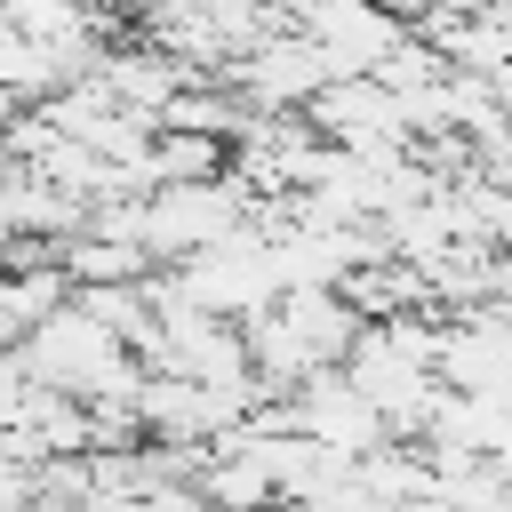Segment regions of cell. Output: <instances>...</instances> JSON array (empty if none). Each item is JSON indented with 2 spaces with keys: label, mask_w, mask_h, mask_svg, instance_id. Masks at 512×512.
<instances>
[{
  "label": "cell",
  "mask_w": 512,
  "mask_h": 512,
  "mask_svg": "<svg viewBox=\"0 0 512 512\" xmlns=\"http://www.w3.org/2000/svg\"><path fill=\"white\" fill-rule=\"evenodd\" d=\"M264 512H304V504H264Z\"/></svg>",
  "instance_id": "6da1fadb"
}]
</instances>
